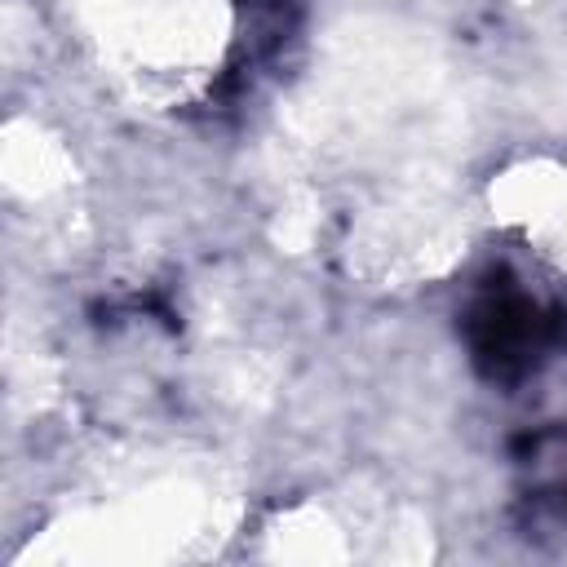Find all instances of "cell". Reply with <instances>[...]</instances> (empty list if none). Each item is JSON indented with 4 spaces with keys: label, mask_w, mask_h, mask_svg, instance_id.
Returning <instances> with one entry per match:
<instances>
[{
    "label": "cell",
    "mask_w": 567,
    "mask_h": 567,
    "mask_svg": "<svg viewBox=\"0 0 567 567\" xmlns=\"http://www.w3.org/2000/svg\"><path fill=\"white\" fill-rule=\"evenodd\" d=\"M465 337L492 381H518L558 341V315L518 288H487L465 315Z\"/></svg>",
    "instance_id": "1"
},
{
    "label": "cell",
    "mask_w": 567,
    "mask_h": 567,
    "mask_svg": "<svg viewBox=\"0 0 567 567\" xmlns=\"http://www.w3.org/2000/svg\"><path fill=\"white\" fill-rule=\"evenodd\" d=\"M523 470L532 474V496L536 505L554 509L567 518V430H549V434H536L527 443V456H523Z\"/></svg>",
    "instance_id": "2"
}]
</instances>
